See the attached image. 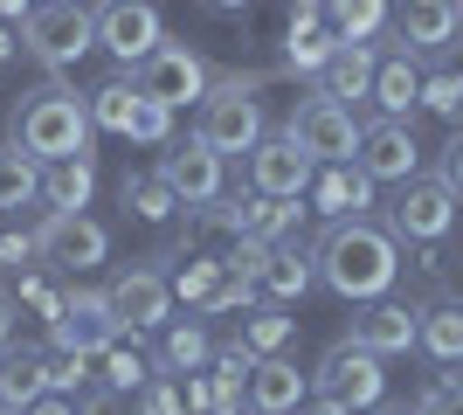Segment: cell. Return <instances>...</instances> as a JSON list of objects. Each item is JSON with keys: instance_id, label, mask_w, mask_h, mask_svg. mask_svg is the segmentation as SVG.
<instances>
[{"instance_id": "obj_1", "label": "cell", "mask_w": 463, "mask_h": 415, "mask_svg": "<svg viewBox=\"0 0 463 415\" xmlns=\"http://www.w3.org/2000/svg\"><path fill=\"white\" fill-rule=\"evenodd\" d=\"M311 257H318V284H326L332 297H346V305H373V297H387L394 277H402V242L373 215L326 222V236H318Z\"/></svg>"}, {"instance_id": "obj_2", "label": "cell", "mask_w": 463, "mask_h": 415, "mask_svg": "<svg viewBox=\"0 0 463 415\" xmlns=\"http://www.w3.org/2000/svg\"><path fill=\"white\" fill-rule=\"evenodd\" d=\"M90 98H83L77 83H35V90H21L14 104H7V138H14L21 153L35 159H70V153H90Z\"/></svg>"}, {"instance_id": "obj_3", "label": "cell", "mask_w": 463, "mask_h": 415, "mask_svg": "<svg viewBox=\"0 0 463 415\" xmlns=\"http://www.w3.org/2000/svg\"><path fill=\"white\" fill-rule=\"evenodd\" d=\"M263 77H214L208 98L194 104V132L208 138L222 159H242L256 146V138L270 132V118H263Z\"/></svg>"}, {"instance_id": "obj_4", "label": "cell", "mask_w": 463, "mask_h": 415, "mask_svg": "<svg viewBox=\"0 0 463 415\" xmlns=\"http://www.w3.org/2000/svg\"><path fill=\"white\" fill-rule=\"evenodd\" d=\"M90 49H97V14L83 0H42L35 14L21 21V56L35 70H49V77L77 70Z\"/></svg>"}, {"instance_id": "obj_5", "label": "cell", "mask_w": 463, "mask_h": 415, "mask_svg": "<svg viewBox=\"0 0 463 415\" xmlns=\"http://www.w3.org/2000/svg\"><path fill=\"white\" fill-rule=\"evenodd\" d=\"M311 395L332 401V409H346V415L381 409V395H387V360L367 354L360 339H332L326 360L311 367Z\"/></svg>"}, {"instance_id": "obj_6", "label": "cell", "mask_w": 463, "mask_h": 415, "mask_svg": "<svg viewBox=\"0 0 463 415\" xmlns=\"http://www.w3.org/2000/svg\"><path fill=\"white\" fill-rule=\"evenodd\" d=\"M457 208H463V194L449 180L415 174V180L394 187V201H387V229H394V242H443L449 229H457Z\"/></svg>"}, {"instance_id": "obj_7", "label": "cell", "mask_w": 463, "mask_h": 415, "mask_svg": "<svg viewBox=\"0 0 463 415\" xmlns=\"http://www.w3.org/2000/svg\"><path fill=\"white\" fill-rule=\"evenodd\" d=\"M242 180H250V194L305 201V194H311V180H318V159H311L290 132H263L250 153H242Z\"/></svg>"}, {"instance_id": "obj_8", "label": "cell", "mask_w": 463, "mask_h": 415, "mask_svg": "<svg viewBox=\"0 0 463 415\" xmlns=\"http://www.w3.org/2000/svg\"><path fill=\"white\" fill-rule=\"evenodd\" d=\"M138 77V90H146V98L153 104H166V111H187V104H201L208 98V83H214V70H208V56H201V49H187V42H159L153 56L138 62L132 70Z\"/></svg>"}, {"instance_id": "obj_9", "label": "cell", "mask_w": 463, "mask_h": 415, "mask_svg": "<svg viewBox=\"0 0 463 415\" xmlns=\"http://www.w3.org/2000/svg\"><path fill=\"white\" fill-rule=\"evenodd\" d=\"M97 49L118 62V70H138L166 42V21H159V0H97Z\"/></svg>"}, {"instance_id": "obj_10", "label": "cell", "mask_w": 463, "mask_h": 415, "mask_svg": "<svg viewBox=\"0 0 463 415\" xmlns=\"http://www.w3.org/2000/svg\"><path fill=\"white\" fill-rule=\"evenodd\" d=\"M298 146H305L318 166H339V159L360 153V118H353L339 98H326V90H311V98L290 104V125H284Z\"/></svg>"}, {"instance_id": "obj_11", "label": "cell", "mask_w": 463, "mask_h": 415, "mask_svg": "<svg viewBox=\"0 0 463 415\" xmlns=\"http://www.w3.org/2000/svg\"><path fill=\"white\" fill-rule=\"evenodd\" d=\"M125 339V325H118L111 297L90 291V284H70V297H62V312L49 318V346L56 354H104V346H118Z\"/></svg>"}, {"instance_id": "obj_12", "label": "cell", "mask_w": 463, "mask_h": 415, "mask_svg": "<svg viewBox=\"0 0 463 415\" xmlns=\"http://www.w3.org/2000/svg\"><path fill=\"white\" fill-rule=\"evenodd\" d=\"M35 242H42V263L56 277H83L111 257V229L97 215H42L35 222Z\"/></svg>"}, {"instance_id": "obj_13", "label": "cell", "mask_w": 463, "mask_h": 415, "mask_svg": "<svg viewBox=\"0 0 463 415\" xmlns=\"http://www.w3.org/2000/svg\"><path fill=\"white\" fill-rule=\"evenodd\" d=\"M104 297H111V312H118L125 333H159V325H174V284H166L153 263H125V270H111Z\"/></svg>"}, {"instance_id": "obj_14", "label": "cell", "mask_w": 463, "mask_h": 415, "mask_svg": "<svg viewBox=\"0 0 463 415\" xmlns=\"http://www.w3.org/2000/svg\"><path fill=\"white\" fill-rule=\"evenodd\" d=\"M360 174L373 187H402V180L422 174V146H415V125L408 118H367L360 125Z\"/></svg>"}, {"instance_id": "obj_15", "label": "cell", "mask_w": 463, "mask_h": 415, "mask_svg": "<svg viewBox=\"0 0 463 415\" xmlns=\"http://www.w3.org/2000/svg\"><path fill=\"white\" fill-rule=\"evenodd\" d=\"M222 166H229V159L214 153L201 132L159 146V174H166V187L180 194V208H208V201H222Z\"/></svg>"}, {"instance_id": "obj_16", "label": "cell", "mask_w": 463, "mask_h": 415, "mask_svg": "<svg viewBox=\"0 0 463 415\" xmlns=\"http://www.w3.org/2000/svg\"><path fill=\"white\" fill-rule=\"evenodd\" d=\"M463 35V0H394V42L408 56H443Z\"/></svg>"}, {"instance_id": "obj_17", "label": "cell", "mask_w": 463, "mask_h": 415, "mask_svg": "<svg viewBox=\"0 0 463 415\" xmlns=\"http://www.w3.org/2000/svg\"><path fill=\"white\" fill-rule=\"evenodd\" d=\"M346 339H360L367 354L394 360V354H408V346L422 339V305H408V297H373V305L353 312V333Z\"/></svg>"}, {"instance_id": "obj_18", "label": "cell", "mask_w": 463, "mask_h": 415, "mask_svg": "<svg viewBox=\"0 0 463 415\" xmlns=\"http://www.w3.org/2000/svg\"><path fill=\"white\" fill-rule=\"evenodd\" d=\"M311 401V374H298L290 354H270L250 367V415H298Z\"/></svg>"}, {"instance_id": "obj_19", "label": "cell", "mask_w": 463, "mask_h": 415, "mask_svg": "<svg viewBox=\"0 0 463 415\" xmlns=\"http://www.w3.org/2000/svg\"><path fill=\"white\" fill-rule=\"evenodd\" d=\"M311 215H326V222H353V215H367L373 208V180L360 174V159H339V166H318V180H311Z\"/></svg>"}, {"instance_id": "obj_20", "label": "cell", "mask_w": 463, "mask_h": 415, "mask_svg": "<svg viewBox=\"0 0 463 415\" xmlns=\"http://www.w3.org/2000/svg\"><path fill=\"white\" fill-rule=\"evenodd\" d=\"M90 194H97V153L42 159V208H49V215H83Z\"/></svg>"}, {"instance_id": "obj_21", "label": "cell", "mask_w": 463, "mask_h": 415, "mask_svg": "<svg viewBox=\"0 0 463 415\" xmlns=\"http://www.w3.org/2000/svg\"><path fill=\"white\" fill-rule=\"evenodd\" d=\"M90 98V125L97 132H118V138H138V118H146V90H138L132 70H118V77H104L97 90H83Z\"/></svg>"}, {"instance_id": "obj_22", "label": "cell", "mask_w": 463, "mask_h": 415, "mask_svg": "<svg viewBox=\"0 0 463 415\" xmlns=\"http://www.w3.org/2000/svg\"><path fill=\"white\" fill-rule=\"evenodd\" d=\"M373 70H381L373 42H339V49H332V62L318 70V90H326V98H339V104L353 111L360 98H373Z\"/></svg>"}, {"instance_id": "obj_23", "label": "cell", "mask_w": 463, "mask_h": 415, "mask_svg": "<svg viewBox=\"0 0 463 415\" xmlns=\"http://www.w3.org/2000/svg\"><path fill=\"white\" fill-rule=\"evenodd\" d=\"M35 395H49V346H7L0 354V409L21 415Z\"/></svg>"}, {"instance_id": "obj_24", "label": "cell", "mask_w": 463, "mask_h": 415, "mask_svg": "<svg viewBox=\"0 0 463 415\" xmlns=\"http://www.w3.org/2000/svg\"><path fill=\"white\" fill-rule=\"evenodd\" d=\"M373 104H381V118H408V111L422 104V62L408 56V49L381 56V70H373Z\"/></svg>"}, {"instance_id": "obj_25", "label": "cell", "mask_w": 463, "mask_h": 415, "mask_svg": "<svg viewBox=\"0 0 463 415\" xmlns=\"http://www.w3.org/2000/svg\"><path fill=\"white\" fill-rule=\"evenodd\" d=\"M311 284H318V257L298 250V242H277L270 263H263V297H270V305H298Z\"/></svg>"}, {"instance_id": "obj_26", "label": "cell", "mask_w": 463, "mask_h": 415, "mask_svg": "<svg viewBox=\"0 0 463 415\" xmlns=\"http://www.w3.org/2000/svg\"><path fill=\"white\" fill-rule=\"evenodd\" d=\"M250 367L256 360L242 346H222L208 367V415H250Z\"/></svg>"}, {"instance_id": "obj_27", "label": "cell", "mask_w": 463, "mask_h": 415, "mask_svg": "<svg viewBox=\"0 0 463 415\" xmlns=\"http://www.w3.org/2000/svg\"><path fill=\"white\" fill-rule=\"evenodd\" d=\"M214 354H222V346H214V333L208 325H201V318H180V325H166V346H159V367H166V374H208L214 367Z\"/></svg>"}, {"instance_id": "obj_28", "label": "cell", "mask_w": 463, "mask_h": 415, "mask_svg": "<svg viewBox=\"0 0 463 415\" xmlns=\"http://www.w3.org/2000/svg\"><path fill=\"white\" fill-rule=\"evenodd\" d=\"M28 201H42V159L21 153L14 138H7V146H0V215H14Z\"/></svg>"}, {"instance_id": "obj_29", "label": "cell", "mask_w": 463, "mask_h": 415, "mask_svg": "<svg viewBox=\"0 0 463 415\" xmlns=\"http://www.w3.org/2000/svg\"><path fill=\"white\" fill-rule=\"evenodd\" d=\"M290 333H298V318L284 312V305H256V312H242V354L250 360H270V354H284L290 346Z\"/></svg>"}, {"instance_id": "obj_30", "label": "cell", "mask_w": 463, "mask_h": 415, "mask_svg": "<svg viewBox=\"0 0 463 415\" xmlns=\"http://www.w3.org/2000/svg\"><path fill=\"white\" fill-rule=\"evenodd\" d=\"M118 201H125V215H138V222H174L180 215V194L166 187V174H125V187H118Z\"/></svg>"}, {"instance_id": "obj_31", "label": "cell", "mask_w": 463, "mask_h": 415, "mask_svg": "<svg viewBox=\"0 0 463 415\" xmlns=\"http://www.w3.org/2000/svg\"><path fill=\"white\" fill-rule=\"evenodd\" d=\"M326 21L339 42H373L394 21V0H326Z\"/></svg>"}, {"instance_id": "obj_32", "label": "cell", "mask_w": 463, "mask_h": 415, "mask_svg": "<svg viewBox=\"0 0 463 415\" xmlns=\"http://www.w3.org/2000/svg\"><path fill=\"white\" fill-rule=\"evenodd\" d=\"M298 215H305V208H298V201H270V194H242V229H235V236H256V242H284L290 229H298Z\"/></svg>"}, {"instance_id": "obj_33", "label": "cell", "mask_w": 463, "mask_h": 415, "mask_svg": "<svg viewBox=\"0 0 463 415\" xmlns=\"http://www.w3.org/2000/svg\"><path fill=\"white\" fill-rule=\"evenodd\" d=\"M436 367H457L463 360V305H436V312H422V339H415Z\"/></svg>"}, {"instance_id": "obj_34", "label": "cell", "mask_w": 463, "mask_h": 415, "mask_svg": "<svg viewBox=\"0 0 463 415\" xmlns=\"http://www.w3.org/2000/svg\"><path fill=\"white\" fill-rule=\"evenodd\" d=\"M153 374H159V360H146V354H125V339L97 354V381H104V388H125V395H138V388H146Z\"/></svg>"}, {"instance_id": "obj_35", "label": "cell", "mask_w": 463, "mask_h": 415, "mask_svg": "<svg viewBox=\"0 0 463 415\" xmlns=\"http://www.w3.org/2000/svg\"><path fill=\"white\" fill-rule=\"evenodd\" d=\"M422 111H436V118L463 125V70H449V62L422 70Z\"/></svg>"}, {"instance_id": "obj_36", "label": "cell", "mask_w": 463, "mask_h": 415, "mask_svg": "<svg viewBox=\"0 0 463 415\" xmlns=\"http://www.w3.org/2000/svg\"><path fill=\"white\" fill-rule=\"evenodd\" d=\"M138 415H194V409H187V381L159 367V374L138 388Z\"/></svg>"}, {"instance_id": "obj_37", "label": "cell", "mask_w": 463, "mask_h": 415, "mask_svg": "<svg viewBox=\"0 0 463 415\" xmlns=\"http://www.w3.org/2000/svg\"><path fill=\"white\" fill-rule=\"evenodd\" d=\"M214 284H222V257H194L187 270L174 277V297H187V312H201Z\"/></svg>"}, {"instance_id": "obj_38", "label": "cell", "mask_w": 463, "mask_h": 415, "mask_svg": "<svg viewBox=\"0 0 463 415\" xmlns=\"http://www.w3.org/2000/svg\"><path fill=\"white\" fill-rule=\"evenodd\" d=\"M263 263H270V242L235 236V242H229V257H222V270H229V277H242V284H263Z\"/></svg>"}, {"instance_id": "obj_39", "label": "cell", "mask_w": 463, "mask_h": 415, "mask_svg": "<svg viewBox=\"0 0 463 415\" xmlns=\"http://www.w3.org/2000/svg\"><path fill=\"white\" fill-rule=\"evenodd\" d=\"M35 263H42L35 229H0V270H35Z\"/></svg>"}, {"instance_id": "obj_40", "label": "cell", "mask_w": 463, "mask_h": 415, "mask_svg": "<svg viewBox=\"0 0 463 415\" xmlns=\"http://www.w3.org/2000/svg\"><path fill=\"white\" fill-rule=\"evenodd\" d=\"M77 415H138V395H125V388H83L77 395Z\"/></svg>"}, {"instance_id": "obj_41", "label": "cell", "mask_w": 463, "mask_h": 415, "mask_svg": "<svg viewBox=\"0 0 463 415\" xmlns=\"http://www.w3.org/2000/svg\"><path fill=\"white\" fill-rule=\"evenodd\" d=\"M415 415H463V374L457 381H429L422 401H415Z\"/></svg>"}, {"instance_id": "obj_42", "label": "cell", "mask_w": 463, "mask_h": 415, "mask_svg": "<svg viewBox=\"0 0 463 415\" xmlns=\"http://www.w3.org/2000/svg\"><path fill=\"white\" fill-rule=\"evenodd\" d=\"M436 180H449V187L463 194V125L443 138V153H436Z\"/></svg>"}, {"instance_id": "obj_43", "label": "cell", "mask_w": 463, "mask_h": 415, "mask_svg": "<svg viewBox=\"0 0 463 415\" xmlns=\"http://www.w3.org/2000/svg\"><path fill=\"white\" fill-rule=\"evenodd\" d=\"M14 333H21V297H14V291H0V354L14 346Z\"/></svg>"}, {"instance_id": "obj_44", "label": "cell", "mask_w": 463, "mask_h": 415, "mask_svg": "<svg viewBox=\"0 0 463 415\" xmlns=\"http://www.w3.org/2000/svg\"><path fill=\"white\" fill-rule=\"evenodd\" d=\"M21 415H77V401L49 388V395H35V401H28V409H21Z\"/></svg>"}, {"instance_id": "obj_45", "label": "cell", "mask_w": 463, "mask_h": 415, "mask_svg": "<svg viewBox=\"0 0 463 415\" xmlns=\"http://www.w3.org/2000/svg\"><path fill=\"white\" fill-rule=\"evenodd\" d=\"M201 7H208V14H242L250 0H201Z\"/></svg>"}, {"instance_id": "obj_46", "label": "cell", "mask_w": 463, "mask_h": 415, "mask_svg": "<svg viewBox=\"0 0 463 415\" xmlns=\"http://www.w3.org/2000/svg\"><path fill=\"white\" fill-rule=\"evenodd\" d=\"M298 415H346V409H332V401H318V395H311V401H305Z\"/></svg>"}, {"instance_id": "obj_47", "label": "cell", "mask_w": 463, "mask_h": 415, "mask_svg": "<svg viewBox=\"0 0 463 415\" xmlns=\"http://www.w3.org/2000/svg\"><path fill=\"white\" fill-rule=\"evenodd\" d=\"M381 415H415V409H381Z\"/></svg>"}, {"instance_id": "obj_48", "label": "cell", "mask_w": 463, "mask_h": 415, "mask_svg": "<svg viewBox=\"0 0 463 415\" xmlns=\"http://www.w3.org/2000/svg\"><path fill=\"white\" fill-rule=\"evenodd\" d=\"M35 7H42V0H35Z\"/></svg>"}, {"instance_id": "obj_49", "label": "cell", "mask_w": 463, "mask_h": 415, "mask_svg": "<svg viewBox=\"0 0 463 415\" xmlns=\"http://www.w3.org/2000/svg\"><path fill=\"white\" fill-rule=\"evenodd\" d=\"M0 415H7V409H0Z\"/></svg>"}]
</instances>
